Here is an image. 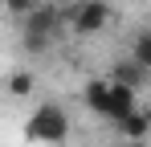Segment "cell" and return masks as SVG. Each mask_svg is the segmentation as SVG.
<instances>
[{"label": "cell", "instance_id": "cell-5", "mask_svg": "<svg viewBox=\"0 0 151 147\" xmlns=\"http://www.w3.org/2000/svg\"><path fill=\"white\" fill-rule=\"evenodd\" d=\"M110 90H114V82H110V78H90V82H86V90H82L86 106H90L98 119H106V110H110Z\"/></svg>", "mask_w": 151, "mask_h": 147}, {"label": "cell", "instance_id": "cell-7", "mask_svg": "<svg viewBox=\"0 0 151 147\" xmlns=\"http://www.w3.org/2000/svg\"><path fill=\"white\" fill-rule=\"evenodd\" d=\"M119 131H123L131 143H143V139L151 135V110H147V106H139L127 122H119Z\"/></svg>", "mask_w": 151, "mask_h": 147}, {"label": "cell", "instance_id": "cell-8", "mask_svg": "<svg viewBox=\"0 0 151 147\" xmlns=\"http://www.w3.org/2000/svg\"><path fill=\"white\" fill-rule=\"evenodd\" d=\"M131 57H135V61H139V66L151 74V29H143V33L131 41Z\"/></svg>", "mask_w": 151, "mask_h": 147}, {"label": "cell", "instance_id": "cell-3", "mask_svg": "<svg viewBox=\"0 0 151 147\" xmlns=\"http://www.w3.org/2000/svg\"><path fill=\"white\" fill-rule=\"evenodd\" d=\"M110 4L106 0H78V4H65V21H70V29H74L78 37H94V33H102L106 24H110Z\"/></svg>", "mask_w": 151, "mask_h": 147}, {"label": "cell", "instance_id": "cell-9", "mask_svg": "<svg viewBox=\"0 0 151 147\" xmlns=\"http://www.w3.org/2000/svg\"><path fill=\"white\" fill-rule=\"evenodd\" d=\"M8 94H12V98H29V94H33V74L17 70L12 78H8Z\"/></svg>", "mask_w": 151, "mask_h": 147}, {"label": "cell", "instance_id": "cell-4", "mask_svg": "<svg viewBox=\"0 0 151 147\" xmlns=\"http://www.w3.org/2000/svg\"><path fill=\"white\" fill-rule=\"evenodd\" d=\"M139 110V90H131V86H119L114 82V90H110V110H106V122H127L131 115Z\"/></svg>", "mask_w": 151, "mask_h": 147}, {"label": "cell", "instance_id": "cell-10", "mask_svg": "<svg viewBox=\"0 0 151 147\" xmlns=\"http://www.w3.org/2000/svg\"><path fill=\"white\" fill-rule=\"evenodd\" d=\"M4 8L12 12V17H21V21H29L37 8H41V0H4Z\"/></svg>", "mask_w": 151, "mask_h": 147}, {"label": "cell", "instance_id": "cell-1", "mask_svg": "<svg viewBox=\"0 0 151 147\" xmlns=\"http://www.w3.org/2000/svg\"><path fill=\"white\" fill-rule=\"evenodd\" d=\"M25 135L37 139V143H61L70 135V115L57 106V102H41L25 122Z\"/></svg>", "mask_w": 151, "mask_h": 147}, {"label": "cell", "instance_id": "cell-11", "mask_svg": "<svg viewBox=\"0 0 151 147\" xmlns=\"http://www.w3.org/2000/svg\"><path fill=\"white\" fill-rule=\"evenodd\" d=\"M110 147H123V143H110Z\"/></svg>", "mask_w": 151, "mask_h": 147}, {"label": "cell", "instance_id": "cell-2", "mask_svg": "<svg viewBox=\"0 0 151 147\" xmlns=\"http://www.w3.org/2000/svg\"><path fill=\"white\" fill-rule=\"evenodd\" d=\"M65 24V8H57V4H41L33 17L25 21V49L29 53H45L49 49V37Z\"/></svg>", "mask_w": 151, "mask_h": 147}, {"label": "cell", "instance_id": "cell-6", "mask_svg": "<svg viewBox=\"0 0 151 147\" xmlns=\"http://www.w3.org/2000/svg\"><path fill=\"white\" fill-rule=\"evenodd\" d=\"M143 78H147V70H143L135 57H123V61H114V70H110V82H119V86H131V90H139V86H143Z\"/></svg>", "mask_w": 151, "mask_h": 147}]
</instances>
